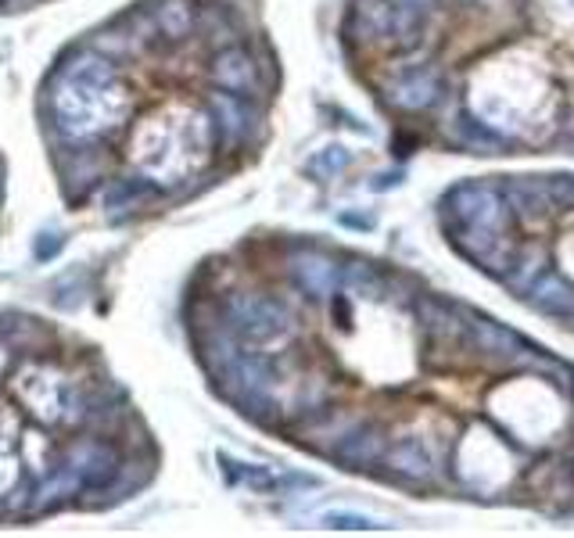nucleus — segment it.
<instances>
[{"mask_svg": "<svg viewBox=\"0 0 574 538\" xmlns=\"http://www.w3.org/2000/svg\"><path fill=\"white\" fill-rule=\"evenodd\" d=\"M237 40H248L241 0H137L72 40L37 90L66 205L126 223L209 184L216 162L237 155L230 126L255 97L190 94L187 79Z\"/></svg>", "mask_w": 574, "mask_h": 538, "instance_id": "nucleus-1", "label": "nucleus"}, {"mask_svg": "<svg viewBox=\"0 0 574 538\" xmlns=\"http://www.w3.org/2000/svg\"><path fill=\"white\" fill-rule=\"evenodd\" d=\"M155 467L148 423L90 341L0 313V528L111 510Z\"/></svg>", "mask_w": 574, "mask_h": 538, "instance_id": "nucleus-2", "label": "nucleus"}, {"mask_svg": "<svg viewBox=\"0 0 574 538\" xmlns=\"http://www.w3.org/2000/svg\"><path fill=\"white\" fill-rule=\"evenodd\" d=\"M445 216L456 223L477 226V231H496V234H509V223H514V208H509L506 194H499L496 187L485 184H459L445 194Z\"/></svg>", "mask_w": 574, "mask_h": 538, "instance_id": "nucleus-3", "label": "nucleus"}, {"mask_svg": "<svg viewBox=\"0 0 574 538\" xmlns=\"http://www.w3.org/2000/svg\"><path fill=\"white\" fill-rule=\"evenodd\" d=\"M287 276H291L298 291H306L313 299H334V291L342 287V270L324 252L313 248H298L287 255Z\"/></svg>", "mask_w": 574, "mask_h": 538, "instance_id": "nucleus-4", "label": "nucleus"}, {"mask_svg": "<svg viewBox=\"0 0 574 538\" xmlns=\"http://www.w3.org/2000/svg\"><path fill=\"white\" fill-rule=\"evenodd\" d=\"M417 320L424 327L427 349H442V345H459L464 338H471V323L459 313L456 305L438 302V299H420L417 302Z\"/></svg>", "mask_w": 574, "mask_h": 538, "instance_id": "nucleus-5", "label": "nucleus"}, {"mask_svg": "<svg viewBox=\"0 0 574 538\" xmlns=\"http://www.w3.org/2000/svg\"><path fill=\"white\" fill-rule=\"evenodd\" d=\"M506 202L514 208V216L524 219L528 226H542L553 219V212H561L553 202L550 179L546 176H517L506 184Z\"/></svg>", "mask_w": 574, "mask_h": 538, "instance_id": "nucleus-6", "label": "nucleus"}, {"mask_svg": "<svg viewBox=\"0 0 574 538\" xmlns=\"http://www.w3.org/2000/svg\"><path fill=\"white\" fill-rule=\"evenodd\" d=\"M442 97V79L430 69H417L406 72L398 79H388L385 84V101L398 111H424Z\"/></svg>", "mask_w": 574, "mask_h": 538, "instance_id": "nucleus-7", "label": "nucleus"}, {"mask_svg": "<svg viewBox=\"0 0 574 538\" xmlns=\"http://www.w3.org/2000/svg\"><path fill=\"white\" fill-rule=\"evenodd\" d=\"M471 341L496 366H517V359L524 355V341L514 331H506L503 323H492L485 316H477L471 323Z\"/></svg>", "mask_w": 574, "mask_h": 538, "instance_id": "nucleus-8", "label": "nucleus"}, {"mask_svg": "<svg viewBox=\"0 0 574 538\" xmlns=\"http://www.w3.org/2000/svg\"><path fill=\"white\" fill-rule=\"evenodd\" d=\"M385 452H388V442H385V431L377 428V423L370 420H363L359 428L345 438V442L334 449L330 456L338 460L342 467L348 470H366V467H374L385 460Z\"/></svg>", "mask_w": 574, "mask_h": 538, "instance_id": "nucleus-9", "label": "nucleus"}, {"mask_svg": "<svg viewBox=\"0 0 574 538\" xmlns=\"http://www.w3.org/2000/svg\"><path fill=\"white\" fill-rule=\"evenodd\" d=\"M380 467H385V475H392L395 481H427L435 475V456H430L427 446L417 442V438H403V442L388 446Z\"/></svg>", "mask_w": 574, "mask_h": 538, "instance_id": "nucleus-10", "label": "nucleus"}, {"mask_svg": "<svg viewBox=\"0 0 574 538\" xmlns=\"http://www.w3.org/2000/svg\"><path fill=\"white\" fill-rule=\"evenodd\" d=\"M521 299L542 316H561V320L574 316V284L561 273H542Z\"/></svg>", "mask_w": 574, "mask_h": 538, "instance_id": "nucleus-11", "label": "nucleus"}, {"mask_svg": "<svg viewBox=\"0 0 574 538\" xmlns=\"http://www.w3.org/2000/svg\"><path fill=\"white\" fill-rule=\"evenodd\" d=\"M395 11L398 8L388 0H359L353 19H348V32H356L359 43H395Z\"/></svg>", "mask_w": 574, "mask_h": 538, "instance_id": "nucleus-12", "label": "nucleus"}, {"mask_svg": "<svg viewBox=\"0 0 574 538\" xmlns=\"http://www.w3.org/2000/svg\"><path fill=\"white\" fill-rule=\"evenodd\" d=\"M359 417H353L348 410H327V413H320L316 417L309 428H301L298 434H301V442H309V446H316V449H327V452H334L348 434H353L356 428H359Z\"/></svg>", "mask_w": 574, "mask_h": 538, "instance_id": "nucleus-13", "label": "nucleus"}, {"mask_svg": "<svg viewBox=\"0 0 574 538\" xmlns=\"http://www.w3.org/2000/svg\"><path fill=\"white\" fill-rule=\"evenodd\" d=\"M342 284L348 295H356L363 302H377L388 295V276L374 270L370 263H348L342 266Z\"/></svg>", "mask_w": 574, "mask_h": 538, "instance_id": "nucleus-14", "label": "nucleus"}, {"mask_svg": "<svg viewBox=\"0 0 574 538\" xmlns=\"http://www.w3.org/2000/svg\"><path fill=\"white\" fill-rule=\"evenodd\" d=\"M546 263H550V252L546 248H528V252H521L517 255V263H514V270H509L503 281L517 291V295H524V291H528L542 273H546Z\"/></svg>", "mask_w": 574, "mask_h": 538, "instance_id": "nucleus-15", "label": "nucleus"}, {"mask_svg": "<svg viewBox=\"0 0 574 538\" xmlns=\"http://www.w3.org/2000/svg\"><path fill=\"white\" fill-rule=\"evenodd\" d=\"M348 162H353V155H348V151L342 148V144H330V148L316 151V155L309 158V173H316V176L330 179V176L345 173V166H348Z\"/></svg>", "mask_w": 574, "mask_h": 538, "instance_id": "nucleus-16", "label": "nucleus"}, {"mask_svg": "<svg viewBox=\"0 0 574 538\" xmlns=\"http://www.w3.org/2000/svg\"><path fill=\"white\" fill-rule=\"evenodd\" d=\"M320 525L338 528V531H377V528H388L385 520L366 517V513H348V510H330V513H324Z\"/></svg>", "mask_w": 574, "mask_h": 538, "instance_id": "nucleus-17", "label": "nucleus"}, {"mask_svg": "<svg viewBox=\"0 0 574 538\" xmlns=\"http://www.w3.org/2000/svg\"><path fill=\"white\" fill-rule=\"evenodd\" d=\"M550 179V190H553V202L561 212L574 208V176H564V173H556V176H546Z\"/></svg>", "mask_w": 574, "mask_h": 538, "instance_id": "nucleus-18", "label": "nucleus"}, {"mask_svg": "<svg viewBox=\"0 0 574 538\" xmlns=\"http://www.w3.org/2000/svg\"><path fill=\"white\" fill-rule=\"evenodd\" d=\"M51 4V0H0V14H14V11H33Z\"/></svg>", "mask_w": 574, "mask_h": 538, "instance_id": "nucleus-19", "label": "nucleus"}, {"mask_svg": "<svg viewBox=\"0 0 574 538\" xmlns=\"http://www.w3.org/2000/svg\"><path fill=\"white\" fill-rule=\"evenodd\" d=\"M342 223H345V226H359V231H366V226H374L370 216H356V212H345Z\"/></svg>", "mask_w": 574, "mask_h": 538, "instance_id": "nucleus-20", "label": "nucleus"}, {"mask_svg": "<svg viewBox=\"0 0 574 538\" xmlns=\"http://www.w3.org/2000/svg\"><path fill=\"white\" fill-rule=\"evenodd\" d=\"M398 184V173H388V176H374V190H388Z\"/></svg>", "mask_w": 574, "mask_h": 538, "instance_id": "nucleus-21", "label": "nucleus"}, {"mask_svg": "<svg viewBox=\"0 0 574 538\" xmlns=\"http://www.w3.org/2000/svg\"><path fill=\"white\" fill-rule=\"evenodd\" d=\"M0 205H4V158H0Z\"/></svg>", "mask_w": 574, "mask_h": 538, "instance_id": "nucleus-22", "label": "nucleus"}, {"mask_svg": "<svg viewBox=\"0 0 574 538\" xmlns=\"http://www.w3.org/2000/svg\"><path fill=\"white\" fill-rule=\"evenodd\" d=\"M403 4H427V0H403Z\"/></svg>", "mask_w": 574, "mask_h": 538, "instance_id": "nucleus-23", "label": "nucleus"}]
</instances>
